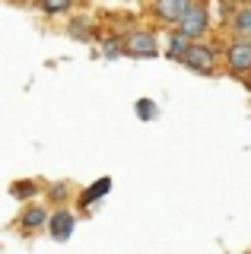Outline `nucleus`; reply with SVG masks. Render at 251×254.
Wrapping results in <instances>:
<instances>
[{"label":"nucleus","instance_id":"nucleus-1","mask_svg":"<svg viewBox=\"0 0 251 254\" xmlns=\"http://www.w3.org/2000/svg\"><path fill=\"white\" fill-rule=\"evenodd\" d=\"M124 45H127L130 58H156L159 54V42H156V32L150 29H134L124 35Z\"/></svg>","mask_w":251,"mask_h":254},{"label":"nucleus","instance_id":"nucleus-2","mask_svg":"<svg viewBox=\"0 0 251 254\" xmlns=\"http://www.w3.org/2000/svg\"><path fill=\"white\" fill-rule=\"evenodd\" d=\"M185 67H191L194 73H213L216 70V51L210 45H197V42H191V48H188V54H185Z\"/></svg>","mask_w":251,"mask_h":254},{"label":"nucleus","instance_id":"nucleus-3","mask_svg":"<svg viewBox=\"0 0 251 254\" xmlns=\"http://www.w3.org/2000/svg\"><path fill=\"white\" fill-rule=\"evenodd\" d=\"M207 26H210V13H207V3H197V0H194V6H191V10L185 13V19L178 22V29H182L188 38H194V42H197V38L203 35V32H207Z\"/></svg>","mask_w":251,"mask_h":254},{"label":"nucleus","instance_id":"nucleus-4","mask_svg":"<svg viewBox=\"0 0 251 254\" xmlns=\"http://www.w3.org/2000/svg\"><path fill=\"white\" fill-rule=\"evenodd\" d=\"M226 67L232 73H251V38H235L226 48Z\"/></svg>","mask_w":251,"mask_h":254},{"label":"nucleus","instance_id":"nucleus-5","mask_svg":"<svg viewBox=\"0 0 251 254\" xmlns=\"http://www.w3.org/2000/svg\"><path fill=\"white\" fill-rule=\"evenodd\" d=\"M191 6H194V0H153V13L162 22H182Z\"/></svg>","mask_w":251,"mask_h":254},{"label":"nucleus","instance_id":"nucleus-6","mask_svg":"<svg viewBox=\"0 0 251 254\" xmlns=\"http://www.w3.org/2000/svg\"><path fill=\"white\" fill-rule=\"evenodd\" d=\"M48 229H51V235L58 238V242H67L70 232L76 229V219H73V213L70 210H54L51 216H48Z\"/></svg>","mask_w":251,"mask_h":254},{"label":"nucleus","instance_id":"nucleus-7","mask_svg":"<svg viewBox=\"0 0 251 254\" xmlns=\"http://www.w3.org/2000/svg\"><path fill=\"white\" fill-rule=\"evenodd\" d=\"M19 222H22V229H26V232H35V229L48 226V213H45L42 206H26V210H22V216H19Z\"/></svg>","mask_w":251,"mask_h":254},{"label":"nucleus","instance_id":"nucleus-8","mask_svg":"<svg viewBox=\"0 0 251 254\" xmlns=\"http://www.w3.org/2000/svg\"><path fill=\"white\" fill-rule=\"evenodd\" d=\"M108 190H112V178H99L92 188H86L83 194H80V203H83V206H92V203L99 200V197H105Z\"/></svg>","mask_w":251,"mask_h":254},{"label":"nucleus","instance_id":"nucleus-9","mask_svg":"<svg viewBox=\"0 0 251 254\" xmlns=\"http://www.w3.org/2000/svg\"><path fill=\"white\" fill-rule=\"evenodd\" d=\"M191 42H194V38H188L185 32L178 29L175 35L169 38V58H172V61H185V54H188V48H191Z\"/></svg>","mask_w":251,"mask_h":254},{"label":"nucleus","instance_id":"nucleus-10","mask_svg":"<svg viewBox=\"0 0 251 254\" xmlns=\"http://www.w3.org/2000/svg\"><path fill=\"white\" fill-rule=\"evenodd\" d=\"M232 32H235V38H251V3L245 6V10H235Z\"/></svg>","mask_w":251,"mask_h":254},{"label":"nucleus","instance_id":"nucleus-11","mask_svg":"<svg viewBox=\"0 0 251 254\" xmlns=\"http://www.w3.org/2000/svg\"><path fill=\"white\" fill-rule=\"evenodd\" d=\"M102 54L105 58H121V54H127V45H124V38H102Z\"/></svg>","mask_w":251,"mask_h":254},{"label":"nucleus","instance_id":"nucleus-12","mask_svg":"<svg viewBox=\"0 0 251 254\" xmlns=\"http://www.w3.org/2000/svg\"><path fill=\"white\" fill-rule=\"evenodd\" d=\"M38 6H42L48 16H61V13H67L70 6H73V0H38Z\"/></svg>","mask_w":251,"mask_h":254},{"label":"nucleus","instance_id":"nucleus-13","mask_svg":"<svg viewBox=\"0 0 251 254\" xmlns=\"http://www.w3.org/2000/svg\"><path fill=\"white\" fill-rule=\"evenodd\" d=\"M159 115V108L153 105V99H137V118L140 121H153Z\"/></svg>","mask_w":251,"mask_h":254},{"label":"nucleus","instance_id":"nucleus-14","mask_svg":"<svg viewBox=\"0 0 251 254\" xmlns=\"http://www.w3.org/2000/svg\"><path fill=\"white\" fill-rule=\"evenodd\" d=\"M35 190H38V188L32 185V181H26V185H13V190H10V194L16 197V200H26V197H32Z\"/></svg>","mask_w":251,"mask_h":254},{"label":"nucleus","instance_id":"nucleus-15","mask_svg":"<svg viewBox=\"0 0 251 254\" xmlns=\"http://www.w3.org/2000/svg\"><path fill=\"white\" fill-rule=\"evenodd\" d=\"M70 35H73V38H83V42H89V32H86L83 22H73V26H70Z\"/></svg>","mask_w":251,"mask_h":254},{"label":"nucleus","instance_id":"nucleus-16","mask_svg":"<svg viewBox=\"0 0 251 254\" xmlns=\"http://www.w3.org/2000/svg\"><path fill=\"white\" fill-rule=\"evenodd\" d=\"M51 197H54V200H64V197H67V185H54L51 188Z\"/></svg>","mask_w":251,"mask_h":254},{"label":"nucleus","instance_id":"nucleus-17","mask_svg":"<svg viewBox=\"0 0 251 254\" xmlns=\"http://www.w3.org/2000/svg\"><path fill=\"white\" fill-rule=\"evenodd\" d=\"M245 86H248V89H251V73H248V79H245Z\"/></svg>","mask_w":251,"mask_h":254},{"label":"nucleus","instance_id":"nucleus-18","mask_svg":"<svg viewBox=\"0 0 251 254\" xmlns=\"http://www.w3.org/2000/svg\"><path fill=\"white\" fill-rule=\"evenodd\" d=\"M245 3H251V0H245Z\"/></svg>","mask_w":251,"mask_h":254}]
</instances>
